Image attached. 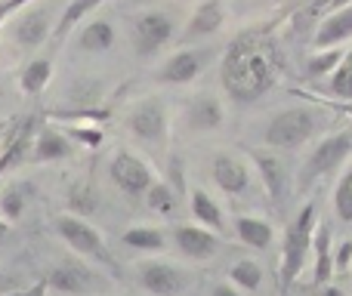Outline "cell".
Listing matches in <instances>:
<instances>
[{"label": "cell", "instance_id": "obj_34", "mask_svg": "<svg viewBox=\"0 0 352 296\" xmlns=\"http://www.w3.org/2000/svg\"><path fill=\"white\" fill-rule=\"evenodd\" d=\"M65 130L78 142V148H99V142H102V133H99L96 124L93 127H65Z\"/></svg>", "mask_w": 352, "mask_h": 296}, {"label": "cell", "instance_id": "obj_7", "mask_svg": "<svg viewBox=\"0 0 352 296\" xmlns=\"http://www.w3.org/2000/svg\"><path fill=\"white\" fill-rule=\"evenodd\" d=\"M352 161V127H343L337 133H328L309 148L306 161L300 163L297 173V188L309 192L316 182L328 179L331 173H340L343 167Z\"/></svg>", "mask_w": 352, "mask_h": 296}, {"label": "cell", "instance_id": "obj_16", "mask_svg": "<svg viewBox=\"0 0 352 296\" xmlns=\"http://www.w3.org/2000/svg\"><path fill=\"white\" fill-rule=\"evenodd\" d=\"M250 163H254V173L260 179L263 192L269 194V201L272 204H285L287 194H291V173H287L278 151H272V148L250 151Z\"/></svg>", "mask_w": 352, "mask_h": 296}, {"label": "cell", "instance_id": "obj_25", "mask_svg": "<svg viewBox=\"0 0 352 296\" xmlns=\"http://www.w3.org/2000/svg\"><path fill=\"white\" fill-rule=\"evenodd\" d=\"M124 247H130L133 253H146V256H158L170 247V235L158 225H133L121 235Z\"/></svg>", "mask_w": 352, "mask_h": 296}, {"label": "cell", "instance_id": "obj_14", "mask_svg": "<svg viewBox=\"0 0 352 296\" xmlns=\"http://www.w3.org/2000/svg\"><path fill=\"white\" fill-rule=\"evenodd\" d=\"M179 121L188 133H217L226 124V102L210 90L192 93L179 109Z\"/></svg>", "mask_w": 352, "mask_h": 296}, {"label": "cell", "instance_id": "obj_8", "mask_svg": "<svg viewBox=\"0 0 352 296\" xmlns=\"http://www.w3.org/2000/svg\"><path fill=\"white\" fill-rule=\"evenodd\" d=\"M53 231L74 256L93 262V266H105V269L115 266L111 250H109V241H105V235L90 223V219L74 216V213L65 210V213H59V216L53 219Z\"/></svg>", "mask_w": 352, "mask_h": 296}, {"label": "cell", "instance_id": "obj_6", "mask_svg": "<svg viewBox=\"0 0 352 296\" xmlns=\"http://www.w3.org/2000/svg\"><path fill=\"white\" fill-rule=\"evenodd\" d=\"M318 127H322V115L309 105H291L281 109L269 117L266 130H263V142L272 151H300L316 139Z\"/></svg>", "mask_w": 352, "mask_h": 296}, {"label": "cell", "instance_id": "obj_19", "mask_svg": "<svg viewBox=\"0 0 352 296\" xmlns=\"http://www.w3.org/2000/svg\"><path fill=\"white\" fill-rule=\"evenodd\" d=\"M118 43V28L105 16H87V22L78 31V49L87 56H105Z\"/></svg>", "mask_w": 352, "mask_h": 296}, {"label": "cell", "instance_id": "obj_31", "mask_svg": "<svg viewBox=\"0 0 352 296\" xmlns=\"http://www.w3.org/2000/svg\"><path fill=\"white\" fill-rule=\"evenodd\" d=\"M331 204H334V216L340 223L352 225V161L343 167L340 179L334 185V194H331Z\"/></svg>", "mask_w": 352, "mask_h": 296}, {"label": "cell", "instance_id": "obj_11", "mask_svg": "<svg viewBox=\"0 0 352 296\" xmlns=\"http://www.w3.org/2000/svg\"><path fill=\"white\" fill-rule=\"evenodd\" d=\"M136 284L152 296H182L192 284V275L173 260H152L136 262Z\"/></svg>", "mask_w": 352, "mask_h": 296}, {"label": "cell", "instance_id": "obj_36", "mask_svg": "<svg viewBox=\"0 0 352 296\" xmlns=\"http://www.w3.org/2000/svg\"><path fill=\"white\" fill-rule=\"evenodd\" d=\"M19 291H25L22 281H19L16 275L10 272V269H0V296H12V293H19Z\"/></svg>", "mask_w": 352, "mask_h": 296}, {"label": "cell", "instance_id": "obj_18", "mask_svg": "<svg viewBox=\"0 0 352 296\" xmlns=\"http://www.w3.org/2000/svg\"><path fill=\"white\" fill-rule=\"evenodd\" d=\"M229 19V10H226V0H201L192 12H188L186 25L179 31L182 43H195V41H207V37L219 34Z\"/></svg>", "mask_w": 352, "mask_h": 296}, {"label": "cell", "instance_id": "obj_41", "mask_svg": "<svg viewBox=\"0 0 352 296\" xmlns=\"http://www.w3.org/2000/svg\"><path fill=\"white\" fill-rule=\"evenodd\" d=\"M281 296H291V293H281Z\"/></svg>", "mask_w": 352, "mask_h": 296}, {"label": "cell", "instance_id": "obj_21", "mask_svg": "<svg viewBox=\"0 0 352 296\" xmlns=\"http://www.w3.org/2000/svg\"><path fill=\"white\" fill-rule=\"evenodd\" d=\"M334 275V244H331L328 219H318L316 238H312V284L322 287Z\"/></svg>", "mask_w": 352, "mask_h": 296}, {"label": "cell", "instance_id": "obj_40", "mask_svg": "<svg viewBox=\"0 0 352 296\" xmlns=\"http://www.w3.org/2000/svg\"><path fill=\"white\" fill-rule=\"evenodd\" d=\"M3 130H6V121H0V133H3Z\"/></svg>", "mask_w": 352, "mask_h": 296}, {"label": "cell", "instance_id": "obj_38", "mask_svg": "<svg viewBox=\"0 0 352 296\" xmlns=\"http://www.w3.org/2000/svg\"><path fill=\"white\" fill-rule=\"evenodd\" d=\"M6 235H10V223H6V219H0V247H3Z\"/></svg>", "mask_w": 352, "mask_h": 296}, {"label": "cell", "instance_id": "obj_37", "mask_svg": "<svg viewBox=\"0 0 352 296\" xmlns=\"http://www.w3.org/2000/svg\"><path fill=\"white\" fill-rule=\"evenodd\" d=\"M207 296H244V293L238 291V287L232 284V281H217V284H210Z\"/></svg>", "mask_w": 352, "mask_h": 296}, {"label": "cell", "instance_id": "obj_17", "mask_svg": "<svg viewBox=\"0 0 352 296\" xmlns=\"http://www.w3.org/2000/svg\"><path fill=\"white\" fill-rule=\"evenodd\" d=\"M74 155H78V142L68 136L65 127L43 124L34 130V139H31V161L34 163H62L72 161Z\"/></svg>", "mask_w": 352, "mask_h": 296}, {"label": "cell", "instance_id": "obj_30", "mask_svg": "<svg viewBox=\"0 0 352 296\" xmlns=\"http://www.w3.org/2000/svg\"><path fill=\"white\" fill-rule=\"evenodd\" d=\"M229 281L241 293H256L263 287V266L256 260H235L229 266Z\"/></svg>", "mask_w": 352, "mask_h": 296}, {"label": "cell", "instance_id": "obj_24", "mask_svg": "<svg viewBox=\"0 0 352 296\" xmlns=\"http://www.w3.org/2000/svg\"><path fill=\"white\" fill-rule=\"evenodd\" d=\"M352 37V3L343 6V10L331 12L322 25H318L316 37H312V47L316 49H331V47H340Z\"/></svg>", "mask_w": 352, "mask_h": 296}, {"label": "cell", "instance_id": "obj_15", "mask_svg": "<svg viewBox=\"0 0 352 296\" xmlns=\"http://www.w3.org/2000/svg\"><path fill=\"white\" fill-rule=\"evenodd\" d=\"M170 244L182 260L207 262L219 253V247H223V235H217L213 229H204V225H198V223H186V225H173Z\"/></svg>", "mask_w": 352, "mask_h": 296}, {"label": "cell", "instance_id": "obj_3", "mask_svg": "<svg viewBox=\"0 0 352 296\" xmlns=\"http://www.w3.org/2000/svg\"><path fill=\"white\" fill-rule=\"evenodd\" d=\"M127 37L136 59H155L179 37V19L164 6H142L127 22Z\"/></svg>", "mask_w": 352, "mask_h": 296}, {"label": "cell", "instance_id": "obj_4", "mask_svg": "<svg viewBox=\"0 0 352 296\" xmlns=\"http://www.w3.org/2000/svg\"><path fill=\"white\" fill-rule=\"evenodd\" d=\"M124 127H127V133L142 148L161 155V151H167V146H170V133H173L170 105L161 96H140L124 111Z\"/></svg>", "mask_w": 352, "mask_h": 296}, {"label": "cell", "instance_id": "obj_35", "mask_svg": "<svg viewBox=\"0 0 352 296\" xmlns=\"http://www.w3.org/2000/svg\"><path fill=\"white\" fill-rule=\"evenodd\" d=\"M334 272H352V241H340L334 247Z\"/></svg>", "mask_w": 352, "mask_h": 296}, {"label": "cell", "instance_id": "obj_10", "mask_svg": "<svg viewBox=\"0 0 352 296\" xmlns=\"http://www.w3.org/2000/svg\"><path fill=\"white\" fill-rule=\"evenodd\" d=\"M43 284H47V291L65 293V296H93V293L109 291V281L99 275V266L80 260V256L62 260L59 266H53Z\"/></svg>", "mask_w": 352, "mask_h": 296}, {"label": "cell", "instance_id": "obj_13", "mask_svg": "<svg viewBox=\"0 0 352 296\" xmlns=\"http://www.w3.org/2000/svg\"><path fill=\"white\" fill-rule=\"evenodd\" d=\"M210 179L229 198H244L254 188V163L232 151H217L210 157Z\"/></svg>", "mask_w": 352, "mask_h": 296}, {"label": "cell", "instance_id": "obj_28", "mask_svg": "<svg viewBox=\"0 0 352 296\" xmlns=\"http://www.w3.org/2000/svg\"><path fill=\"white\" fill-rule=\"evenodd\" d=\"M146 207L152 213H158V216H173L176 210H179V188H173L170 182L158 179L152 188L146 192Z\"/></svg>", "mask_w": 352, "mask_h": 296}, {"label": "cell", "instance_id": "obj_1", "mask_svg": "<svg viewBox=\"0 0 352 296\" xmlns=\"http://www.w3.org/2000/svg\"><path fill=\"white\" fill-rule=\"evenodd\" d=\"M278 80L275 41L266 28H248L232 37L219 59V87L238 105L263 99Z\"/></svg>", "mask_w": 352, "mask_h": 296}, {"label": "cell", "instance_id": "obj_32", "mask_svg": "<svg viewBox=\"0 0 352 296\" xmlns=\"http://www.w3.org/2000/svg\"><path fill=\"white\" fill-rule=\"evenodd\" d=\"M102 3H109V0H68V6L62 10L59 28H56V41H59V37H65L74 25H80L93 10H99Z\"/></svg>", "mask_w": 352, "mask_h": 296}, {"label": "cell", "instance_id": "obj_39", "mask_svg": "<svg viewBox=\"0 0 352 296\" xmlns=\"http://www.w3.org/2000/svg\"><path fill=\"white\" fill-rule=\"evenodd\" d=\"M130 3H142V6H152V3H158V0H130Z\"/></svg>", "mask_w": 352, "mask_h": 296}, {"label": "cell", "instance_id": "obj_33", "mask_svg": "<svg viewBox=\"0 0 352 296\" xmlns=\"http://www.w3.org/2000/svg\"><path fill=\"white\" fill-rule=\"evenodd\" d=\"M328 93L337 99L352 102V49H346L340 59V65L334 68V74L328 78Z\"/></svg>", "mask_w": 352, "mask_h": 296}, {"label": "cell", "instance_id": "obj_2", "mask_svg": "<svg viewBox=\"0 0 352 296\" xmlns=\"http://www.w3.org/2000/svg\"><path fill=\"white\" fill-rule=\"evenodd\" d=\"M316 225H318V207L316 201L303 204L297 210V216L291 219L285 231V241H281V260H278V281H281V291H291L294 284L300 281L303 275L306 262L312 256V238H316Z\"/></svg>", "mask_w": 352, "mask_h": 296}, {"label": "cell", "instance_id": "obj_26", "mask_svg": "<svg viewBox=\"0 0 352 296\" xmlns=\"http://www.w3.org/2000/svg\"><path fill=\"white\" fill-rule=\"evenodd\" d=\"M28 210V185L22 182H6L0 188V219H6L10 225H16Z\"/></svg>", "mask_w": 352, "mask_h": 296}, {"label": "cell", "instance_id": "obj_5", "mask_svg": "<svg viewBox=\"0 0 352 296\" xmlns=\"http://www.w3.org/2000/svg\"><path fill=\"white\" fill-rule=\"evenodd\" d=\"M62 12H53L47 3H25L16 10V16L6 22V34L3 41L12 47L16 56H28L34 49H41L47 41L56 37Z\"/></svg>", "mask_w": 352, "mask_h": 296}, {"label": "cell", "instance_id": "obj_27", "mask_svg": "<svg viewBox=\"0 0 352 296\" xmlns=\"http://www.w3.org/2000/svg\"><path fill=\"white\" fill-rule=\"evenodd\" d=\"M99 210V192L90 179H80L68 185V213L90 219V213Z\"/></svg>", "mask_w": 352, "mask_h": 296}, {"label": "cell", "instance_id": "obj_20", "mask_svg": "<svg viewBox=\"0 0 352 296\" xmlns=\"http://www.w3.org/2000/svg\"><path fill=\"white\" fill-rule=\"evenodd\" d=\"M188 213H192V219L198 225L213 229L217 235H223V231L229 229V223H226V210L219 207V201L201 185H195L192 192H188Z\"/></svg>", "mask_w": 352, "mask_h": 296}, {"label": "cell", "instance_id": "obj_23", "mask_svg": "<svg viewBox=\"0 0 352 296\" xmlns=\"http://www.w3.org/2000/svg\"><path fill=\"white\" fill-rule=\"evenodd\" d=\"M232 229H235L238 241H241L244 247H250V250H269L275 244V225L269 223V219H263V216H250V213L235 216Z\"/></svg>", "mask_w": 352, "mask_h": 296}, {"label": "cell", "instance_id": "obj_12", "mask_svg": "<svg viewBox=\"0 0 352 296\" xmlns=\"http://www.w3.org/2000/svg\"><path fill=\"white\" fill-rule=\"evenodd\" d=\"M213 47H179L170 53L155 71V80L164 87H188L204 74V68L213 62Z\"/></svg>", "mask_w": 352, "mask_h": 296}, {"label": "cell", "instance_id": "obj_9", "mask_svg": "<svg viewBox=\"0 0 352 296\" xmlns=\"http://www.w3.org/2000/svg\"><path fill=\"white\" fill-rule=\"evenodd\" d=\"M109 179L111 185L118 188L121 194H127L130 201H140L146 198V192L158 182V173H155V167L146 161L142 155H136V151H115V155L109 157Z\"/></svg>", "mask_w": 352, "mask_h": 296}, {"label": "cell", "instance_id": "obj_22", "mask_svg": "<svg viewBox=\"0 0 352 296\" xmlns=\"http://www.w3.org/2000/svg\"><path fill=\"white\" fill-rule=\"evenodd\" d=\"M53 71H56V59L53 53H37L25 62V68L19 71V90L25 96H41L47 90V84L53 80Z\"/></svg>", "mask_w": 352, "mask_h": 296}, {"label": "cell", "instance_id": "obj_29", "mask_svg": "<svg viewBox=\"0 0 352 296\" xmlns=\"http://www.w3.org/2000/svg\"><path fill=\"white\" fill-rule=\"evenodd\" d=\"M343 53H346V49H337V47H331V49H316V53H309V56H306V62H303L306 80L331 78V74H334V68L340 65Z\"/></svg>", "mask_w": 352, "mask_h": 296}]
</instances>
